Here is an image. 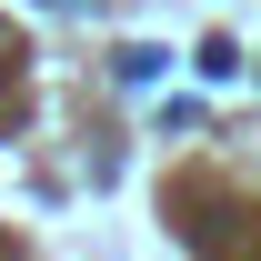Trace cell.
<instances>
[{
    "label": "cell",
    "instance_id": "6da1fadb",
    "mask_svg": "<svg viewBox=\"0 0 261 261\" xmlns=\"http://www.w3.org/2000/svg\"><path fill=\"white\" fill-rule=\"evenodd\" d=\"M50 10H91V0H50Z\"/></svg>",
    "mask_w": 261,
    "mask_h": 261
},
{
    "label": "cell",
    "instance_id": "7a4b0ae2",
    "mask_svg": "<svg viewBox=\"0 0 261 261\" xmlns=\"http://www.w3.org/2000/svg\"><path fill=\"white\" fill-rule=\"evenodd\" d=\"M0 40H10V31H0Z\"/></svg>",
    "mask_w": 261,
    "mask_h": 261
}]
</instances>
